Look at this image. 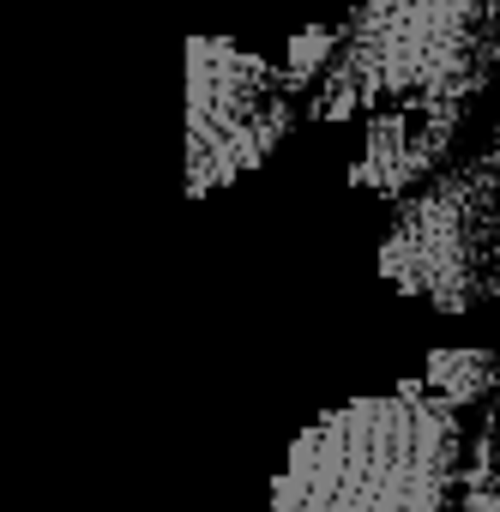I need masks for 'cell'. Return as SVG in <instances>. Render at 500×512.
Here are the masks:
<instances>
[{
    "mask_svg": "<svg viewBox=\"0 0 500 512\" xmlns=\"http://www.w3.org/2000/svg\"><path fill=\"white\" fill-rule=\"evenodd\" d=\"M380 278L440 314L500 302V163L470 157L392 211Z\"/></svg>",
    "mask_w": 500,
    "mask_h": 512,
    "instance_id": "cell-3",
    "label": "cell"
},
{
    "mask_svg": "<svg viewBox=\"0 0 500 512\" xmlns=\"http://www.w3.org/2000/svg\"><path fill=\"white\" fill-rule=\"evenodd\" d=\"M464 452V410L410 374L302 428L272 482V512H458Z\"/></svg>",
    "mask_w": 500,
    "mask_h": 512,
    "instance_id": "cell-1",
    "label": "cell"
},
{
    "mask_svg": "<svg viewBox=\"0 0 500 512\" xmlns=\"http://www.w3.org/2000/svg\"><path fill=\"white\" fill-rule=\"evenodd\" d=\"M458 512H500V428H494V416L470 434V452H464V488H458Z\"/></svg>",
    "mask_w": 500,
    "mask_h": 512,
    "instance_id": "cell-7",
    "label": "cell"
},
{
    "mask_svg": "<svg viewBox=\"0 0 500 512\" xmlns=\"http://www.w3.org/2000/svg\"><path fill=\"white\" fill-rule=\"evenodd\" d=\"M290 79L284 61L235 49L223 37L187 43V193L205 199L211 187L260 169L278 139L290 133Z\"/></svg>",
    "mask_w": 500,
    "mask_h": 512,
    "instance_id": "cell-4",
    "label": "cell"
},
{
    "mask_svg": "<svg viewBox=\"0 0 500 512\" xmlns=\"http://www.w3.org/2000/svg\"><path fill=\"white\" fill-rule=\"evenodd\" d=\"M488 157H494V163H500V127H494V151H488Z\"/></svg>",
    "mask_w": 500,
    "mask_h": 512,
    "instance_id": "cell-9",
    "label": "cell"
},
{
    "mask_svg": "<svg viewBox=\"0 0 500 512\" xmlns=\"http://www.w3.org/2000/svg\"><path fill=\"white\" fill-rule=\"evenodd\" d=\"M422 386L446 404H482L500 386V356L494 350H428L422 362Z\"/></svg>",
    "mask_w": 500,
    "mask_h": 512,
    "instance_id": "cell-6",
    "label": "cell"
},
{
    "mask_svg": "<svg viewBox=\"0 0 500 512\" xmlns=\"http://www.w3.org/2000/svg\"><path fill=\"white\" fill-rule=\"evenodd\" d=\"M500 73V0H362L314 85V121L464 109Z\"/></svg>",
    "mask_w": 500,
    "mask_h": 512,
    "instance_id": "cell-2",
    "label": "cell"
},
{
    "mask_svg": "<svg viewBox=\"0 0 500 512\" xmlns=\"http://www.w3.org/2000/svg\"><path fill=\"white\" fill-rule=\"evenodd\" d=\"M338 49H344V25H308L296 43H290V55H284V79H290V91H308V85H320L326 79V67L338 61Z\"/></svg>",
    "mask_w": 500,
    "mask_h": 512,
    "instance_id": "cell-8",
    "label": "cell"
},
{
    "mask_svg": "<svg viewBox=\"0 0 500 512\" xmlns=\"http://www.w3.org/2000/svg\"><path fill=\"white\" fill-rule=\"evenodd\" d=\"M452 139H458V109H380V115H368L350 181L362 193H380V199L404 205L410 193H422L434 175L452 169L446 163Z\"/></svg>",
    "mask_w": 500,
    "mask_h": 512,
    "instance_id": "cell-5",
    "label": "cell"
}]
</instances>
